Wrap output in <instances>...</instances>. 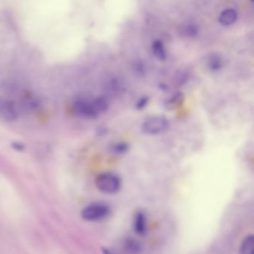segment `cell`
Masks as SVG:
<instances>
[{"instance_id":"1","label":"cell","mask_w":254,"mask_h":254,"mask_svg":"<svg viewBox=\"0 0 254 254\" xmlns=\"http://www.w3.org/2000/svg\"><path fill=\"white\" fill-rule=\"evenodd\" d=\"M108 107V101L103 97H98L93 100L79 98L74 102L75 111L79 116L85 119H95L105 113Z\"/></svg>"},{"instance_id":"2","label":"cell","mask_w":254,"mask_h":254,"mask_svg":"<svg viewBox=\"0 0 254 254\" xmlns=\"http://www.w3.org/2000/svg\"><path fill=\"white\" fill-rule=\"evenodd\" d=\"M169 128V122L163 116H152L146 118L142 125V130L145 134L156 135L166 132Z\"/></svg>"},{"instance_id":"3","label":"cell","mask_w":254,"mask_h":254,"mask_svg":"<svg viewBox=\"0 0 254 254\" xmlns=\"http://www.w3.org/2000/svg\"><path fill=\"white\" fill-rule=\"evenodd\" d=\"M95 185L104 193L114 194L120 190L122 182L116 175L105 173L97 176Z\"/></svg>"},{"instance_id":"4","label":"cell","mask_w":254,"mask_h":254,"mask_svg":"<svg viewBox=\"0 0 254 254\" xmlns=\"http://www.w3.org/2000/svg\"><path fill=\"white\" fill-rule=\"evenodd\" d=\"M110 208L103 203H93L83 209L82 212V219L88 222L101 220L108 216Z\"/></svg>"},{"instance_id":"5","label":"cell","mask_w":254,"mask_h":254,"mask_svg":"<svg viewBox=\"0 0 254 254\" xmlns=\"http://www.w3.org/2000/svg\"><path fill=\"white\" fill-rule=\"evenodd\" d=\"M17 111L11 101L0 96V119L5 122H14L17 118Z\"/></svg>"},{"instance_id":"6","label":"cell","mask_w":254,"mask_h":254,"mask_svg":"<svg viewBox=\"0 0 254 254\" xmlns=\"http://www.w3.org/2000/svg\"><path fill=\"white\" fill-rule=\"evenodd\" d=\"M237 11L234 9H226L223 10L219 16V21L221 25H225V26H230V25H234L237 20Z\"/></svg>"},{"instance_id":"7","label":"cell","mask_w":254,"mask_h":254,"mask_svg":"<svg viewBox=\"0 0 254 254\" xmlns=\"http://www.w3.org/2000/svg\"><path fill=\"white\" fill-rule=\"evenodd\" d=\"M146 217L143 212H138L134 216V228L139 235H143L146 232Z\"/></svg>"},{"instance_id":"8","label":"cell","mask_w":254,"mask_h":254,"mask_svg":"<svg viewBox=\"0 0 254 254\" xmlns=\"http://www.w3.org/2000/svg\"><path fill=\"white\" fill-rule=\"evenodd\" d=\"M207 65L212 71H218L224 66V61L222 57L217 54L210 55L207 60Z\"/></svg>"},{"instance_id":"9","label":"cell","mask_w":254,"mask_h":254,"mask_svg":"<svg viewBox=\"0 0 254 254\" xmlns=\"http://www.w3.org/2000/svg\"><path fill=\"white\" fill-rule=\"evenodd\" d=\"M240 254H254V235L247 236L242 242L240 248Z\"/></svg>"},{"instance_id":"10","label":"cell","mask_w":254,"mask_h":254,"mask_svg":"<svg viewBox=\"0 0 254 254\" xmlns=\"http://www.w3.org/2000/svg\"><path fill=\"white\" fill-rule=\"evenodd\" d=\"M152 52L157 59L159 61H164L167 59V52H166L165 46L164 43L160 40H156L152 44Z\"/></svg>"},{"instance_id":"11","label":"cell","mask_w":254,"mask_h":254,"mask_svg":"<svg viewBox=\"0 0 254 254\" xmlns=\"http://www.w3.org/2000/svg\"><path fill=\"white\" fill-rule=\"evenodd\" d=\"M183 95L181 93L178 92V93L174 94L172 97L169 98L165 103L166 108L168 110H173L174 109L177 108L179 105L181 104L182 101H183Z\"/></svg>"},{"instance_id":"12","label":"cell","mask_w":254,"mask_h":254,"mask_svg":"<svg viewBox=\"0 0 254 254\" xmlns=\"http://www.w3.org/2000/svg\"><path fill=\"white\" fill-rule=\"evenodd\" d=\"M129 149V146L128 143L125 142H118L114 143L111 146V152L115 155H122V154L126 153Z\"/></svg>"},{"instance_id":"13","label":"cell","mask_w":254,"mask_h":254,"mask_svg":"<svg viewBox=\"0 0 254 254\" xmlns=\"http://www.w3.org/2000/svg\"><path fill=\"white\" fill-rule=\"evenodd\" d=\"M180 30L182 31V34L186 37H194L198 33V28L192 24L182 25V28Z\"/></svg>"},{"instance_id":"14","label":"cell","mask_w":254,"mask_h":254,"mask_svg":"<svg viewBox=\"0 0 254 254\" xmlns=\"http://www.w3.org/2000/svg\"><path fill=\"white\" fill-rule=\"evenodd\" d=\"M125 245H126L127 250L130 253L137 254L140 251V246H139L138 243H136L134 240H127Z\"/></svg>"},{"instance_id":"15","label":"cell","mask_w":254,"mask_h":254,"mask_svg":"<svg viewBox=\"0 0 254 254\" xmlns=\"http://www.w3.org/2000/svg\"><path fill=\"white\" fill-rule=\"evenodd\" d=\"M149 101V99L148 97H142V98H140L139 101H137V104H136V108L139 110H143V109H144L145 107L148 105Z\"/></svg>"},{"instance_id":"16","label":"cell","mask_w":254,"mask_h":254,"mask_svg":"<svg viewBox=\"0 0 254 254\" xmlns=\"http://www.w3.org/2000/svg\"><path fill=\"white\" fill-rule=\"evenodd\" d=\"M13 147H14L15 149L16 150L22 151L23 150L24 146L21 143H14L13 145Z\"/></svg>"},{"instance_id":"17","label":"cell","mask_w":254,"mask_h":254,"mask_svg":"<svg viewBox=\"0 0 254 254\" xmlns=\"http://www.w3.org/2000/svg\"><path fill=\"white\" fill-rule=\"evenodd\" d=\"M102 252L104 254H117L114 251L111 250V249H107V248L102 249Z\"/></svg>"}]
</instances>
